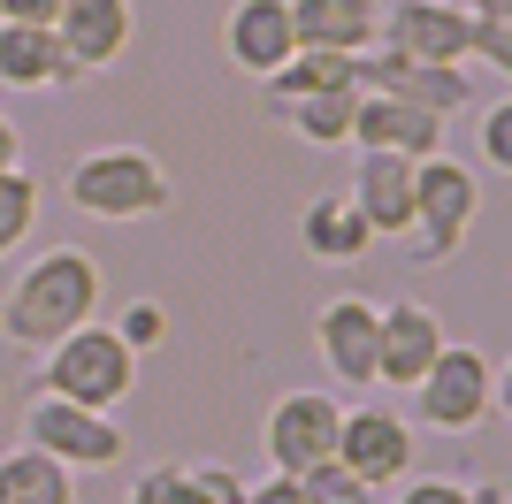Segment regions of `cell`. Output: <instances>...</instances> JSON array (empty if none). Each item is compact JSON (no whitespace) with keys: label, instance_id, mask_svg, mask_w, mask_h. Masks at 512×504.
<instances>
[{"label":"cell","instance_id":"1","mask_svg":"<svg viewBox=\"0 0 512 504\" xmlns=\"http://www.w3.org/2000/svg\"><path fill=\"white\" fill-rule=\"evenodd\" d=\"M85 321H100V260H92L85 245L39 252V260L8 283V298H0L8 352H46V344H62V336L85 329Z\"/></svg>","mask_w":512,"mask_h":504},{"label":"cell","instance_id":"2","mask_svg":"<svg viewBox=\"0 0 512 504\" xmlns=\"http://www.w3.org/2000/svg\"><path fill=\"white\" fill-rule=\"evenodd\" d=\"M62 191H69V207H77V214H92V222H115V230L169 214V199H176L169 168L153 161L146 146H92L85 161L62 176Z\"/></svg>","mask_w":512,"mask_h":504},{"label":"cell","instance_id":"3","mask_svg":"<svg viewBox=\"0 0 512 504\" xmlns=\"http://www.w3.org/2000/svg\"><path fill=\"white\" fill-rule=\"evenodd\" d=\"M39 359H46L39 390H54V398H69V405H92V413H123L130 390H138V352H130L107 321L69 329L62 344H46Z\"/></svg>","mask_w":512,"mask_h":504},{"label":"cell","instance_id":"4","mask_svg":"<svg viewBox=\"0 0 512 504\" xmlns=\"http://www.w3.org/2000/svg\"><path fill=\"white\" fill-rule=\"evenodd\" d=\"M474 214H482V176H474L467 161H421L413 168V260L421 268H444V260H459V245H467Z\"/></svg>","mask_w":512,"mask_h":504},{"label":"cell","instance_id":"5","mask_svg":"<svg viewBox=\"0 0 512 504\" xmlns=\"http://www.w3.org/2000/svg\"><path fill=\"white\" fill-rule=\"evenodd\" d=\"M413 405H421V428L436 436H467L497 413V359L482 344H444L436 367L413 382Z\"/></svg>","mask_w":512,"mask_h":504},{"label":"cell","instance_id":"6","mask_svg":"<svg viewBox=\"0 0 512 504\" xmlns=\"http://www.w3.org/2000/svg\"><path fill=\"white\" fill-rule=\"evenodd\" d=\"M23 443L31 451H46L54 466H69V474H100V466L123 459V420L115 413H92V405H69L54 398V390H39V398L23 405Z\"/></svg>","mask_w":512,"mask_h":504},{"label":"cell","instance_id":"7","mask_svg":"<svg viewBox=\"0 0 512 504\" xmlns=\"http://www.w3.org/2000/svg\"><path fill=\"white\" fill-rule=\"evenodd\" d=\"M352 84H360V92H383V100H406V107H428L436 123H451V115H467V107H474V77H467V69L406 62V54H390V46L352 54Z\"/></svg>","mask_w":512,"mask_h":504},{"label":"cell","instance_id":"8","mask_svg":"<svg viewBox=\"0 0 512 504\" xmlns=\"http://www.w3.org/2000/svg\"><path fill=\"white\" fill-rule=\"evenodd\" d=\"M337 428H344V405L329 390H291V398L268 405V428H260V451L276 474H306V466L337 459Z\"/></svg>","mask_w":512,"mask_h":504},{"label":"cell","instance_id":"9","mask_svg":"<svg viewBox=\"0 0 512 504\" xmlns=\"http://www.w3.org/2000/svg\"><path fill=\"white\" fill-rule=\"evenodd\" d=\"M467 31L474 16L459 0H383V16H375V46L406 54V62H444V69L467 62Z\"/></svg>","mask_w":512,"mask_h":504},{"label":"cell","instance_id":"10","mask_svg":"<svg viewBox=\"0 0 512 504\" xmlns=\"http://www.w3.org/2000/svg\"><path fill=\"white\" fill-rule=\"evenodd\" d=\"M337 466H352L375 497L398 489L413 474V420L390 413V405H352L344 428H337Z\"/></svg>","mask_w":512,"mask_h":504},{"label":"cell","instance_id":"11","mask_svg":"<svg viewBox=\"0 0 512 504\" xmlns=\"http://www.w3.org/2000/svg\"><path fill=\"white\" fill-rule=\"evenodd\" d=\"M444 314L436 306H421V298H390V306H375V382H390V390H413V382L436 367V352H444Z\"/></svg>","mask_w":512,"mask_h":504},{"label":"cell","instance_id":"12","mask_svg":"<svg viewBox=\"0 0 512 504\" xmlns=\"http://www.w3.org/2000/svg\"><path fill=\"white\" fill-rule=\"evenodd\" d=\"M54 39H62V54L77 62V77H100V69H115L130 54V39H138V8H130V0H62Z\"/></svg>","mask_w":512,"mask_h":504},{"label":"cell","instance_id":"13","mask_svg":"<svg viewBox=\"0 0 512 504\" xmlns=\"http://www.w3.org/2000/svg\"><path fill=\"white\" fill-rule=\"evenodd\" d=\"M222 54H230L237 77H276V69L299 54L291 0H230V16H222Z\"/></svg>","mask_w":512,"mask_h":504},{"label":"cell","instance_id":"14","mask_svg":"<svg viewBox=\"0 0 512 504\" xmlns=\"http://www.w3.org/2000/svg\"><path fill=\"white\" fill-rule=\"evenodd\" d=\"M352 153H398V161H436L444 153V123L428 107L383 100V92H360L352 107Z\"/></svg>","mask_w":512,"mask_h":504},{"label":"cell","instance_id":"15","mask_svg":"<svg viewBox=\"0 0 512 504\" xmlns=\"http://www.w3.org/2000/svg\"><path fill=\"white\" fill-rule=\"evenodd\" d=\"M314 352L344 390H367V382H375V306H367L360 291H337L314 314Z\"/></svg>","mask_w":512,"mask_h":504},{"label":"cell","instance_id":"16","mask_svg":"<svg viewBox=\"0 0 512 504\" xmlns=\"http://www.w3.org/2000/svg\"><path fill=\"white\" fill-rule=\"evenodd\" d=\"M413 168L421 161H398V153H352L344 199L360 207V222L375 237H406L413 230Z\"/></svg>","mask_w":512,"mask_h":504},{"label":"cell","instance_id":"17","mask_svg":"<svg viewBox=\"0 0 512 504\" xmlns=\"http://www.w3.org/2000/svg\"><path fill=\"white\" fill-rule=\"evenodd\" d=\"M0 84L8 92H69V84H85V77L62 54L54 23H0Z\"/></svg>","mask_w":512,"mask_h":504},{"label":"cell","instance_id":"18","mask_svg":"<svg viewBox=\"0 0 512 504\" xmlns=\"http://www.w3.org/2000/svg\"><path fill=\"white\" fill-rule=\"evenodd\" d=\"M299 252L321 260V268H352V260L375 252V230L360 222V207H352L344 191H321V199H306V214H299Z\"/></svg>","mask_w":512,"mask_h":504},{"label":"cell","instance_id":"19","mask_svg":"<svg viewBox=\"0 0 512 504\" xmlns=\"http://www.w3.org/2000/svg\"><path fill=\"white\" fill-rule=\"evenodd\" d=\"M383 0H291V31L314 54H367Z\"/></svg>","mask_w":512,"mask_h":504},{"label":"cell","instance_id":"20","mask_svg":"<svg viewBox=\"0 0 512 504\" xmlns=\"http://www.w3.org/2000/svg\"><path fill=\"white\" fill-rule=\"evenodd\" d=\"M0 504H77V474L16 443V451H0Z\"/></svg>","mask_w":512,"mask_h":504},{"label":"cell","instance_id":"21","mask_svg":"<svg viewBox=\"0 0 512 504\" xmlns=\"http://www.w3.org/2000/svg\"><path fill=\"white\" fill-rule=\"evenodd\" d=\"M352 107H360V92H306V100H291V107H268L299 146H314V153H329V146H352Z\"/></svg>","mask_w":512,"mask_h":504},{"label":"cell","instance_id":"22","mask_svg":"<svg viewBox=\"0 0 512 504\" xmlns=\"http://www.w3.org/2000/svg\"><path fill=\"white\" fill-rule=\"evenodd\" d=\"M306 92H360V84H352V54H314V46H299L276 77H260V100L268 107H291V100H306Z\"/></svg>","mask_w":512,"mask_h":504},{"label":"cell","instance_id":"23","mask_svg":"<svg viewBox=\"0 0 512 504\" xmlns=\"http://www.w3.org/2000/svg\"><path fill=\"white\" fill-rule=\"evenodd\" d=\"M31 230H39V184H31V168H0V260Z\"/></svg>","mask_w":512,"mask_h":504},{"label":"cell","instance_id":"24","mask_svg":"<svg viewBox=\"0 0 512 504\" xmlns=\"http://www.w3.org/2000/svg\"><path fill=\"white\" fill-rule=\"evenodd\" d=\"M130 504H207V489H199L192 466L161 459V466H146V474L130 482Z\"/></svg>","mask_w":512,"mask_h":504},{"label":"cell","instance_id":"25","mask_svg":"<svg viewBox=\"0 0 512 504\" xmlns=\"http://www.w3.org/2000/svg\"><path fill=\"white\" fill-rule=\"evenodd\" d=\"M299 497L306 504H375V489H367L352 466L321 459V466H306V474H299Z\"/></svg>","mask_w":512,"mask_h":504},{"label":"cell","instance_id":"26","mask_svg":"<svg viewBox=\"0 0 512 504\" xmlns=\"http://www.w3.org/2000/svg\"><path fill=\"white\" fill-rule=\"evenodd\" d=\"M107 329H115V336L130 344V352L146 359L153 344H169V306H161V298H130V306H123L115 321H107Z\"/></svg>","mask_w":512,"mask_h":504},{"label":"cell","instance_id":"27","mask_svg":"<svg viewBox=\"0 0 512 504\" xmlns=\"http://www.w3.org/2000/svg\"><path fill=\"white\" fill-rule=\"evenodd\" d=\"M467 62H482V69H497V77H505V69H512V16H474Z\"/></svg>","mask_w":512,"mask_h":504},{"label":"cell","instance_id":"28","mask_svg":"<svg viewBox=\"0 0 512 504\" xmlns=\"http://www.w3.org/2000/svg\"><path fill=\"white\" fill-rule=\"evenodd\" d=\"M390 504H467V482L459 474H406Z\"/></svg>","mask_w":512,"mask_h":504},{"label":"cell","instance_id":"29","mask_svg":"<svg viewBox=\"0 0 512 504\" xmlns=\"http://www.w3.org/2000/svg\"><path fill=\"white\" fill-rule=\"evenodd\" d=\"M482 161H490L497 176L512 168V100H490V107H482Z\"/></svg>","mask_w":512,"mask_h":504},{"label":"cell","instance_id":"30","mask_svg":"<svg viewBox=\"0 0 512 504\" xmlns=\"http://www.w3.org/2000/svg\"><path fill=\"white\" fill-rule=\"evenodd\" d=\"M192 474H199V489H207V504H245V474H230L222 459H199Z\"/></svg>","mask_w":512,"mask_h":504},{"label":"cell","instance_id":"31","mask_svg":"<svg viewBox=\"0 0 512 504\" xmlns=\"http://www.w3.org/2000/svg\"><path fill=\"white\" fill-rule=\"evenodd\" d=\"M245 504H306L299 474H268V482H245Z\"/></svg>","mask_w":512,"mask_h":504},{"label":"cell","instance_id":"32","mask_svg":"<svg viewBox=\"0 0 512 504\" xmlns=\"http://www.w3.org/2000/svg\"><path fill=\"white\" fill-rule=\"evenodd\" d=\"M62 0H0V23H54Z\"/></svg>","mask_w":512,"mask_h":504},{"label":"cell","instance_id":"33","mask_svg":"<svg viewBox=\"0 0 512 504\" xmlns=\"http://www.w3.org/2000/svg\"><path fill=\"white\" fill-rule=\"evenodd\" d=\"M0 168H23V130L0 115Z\"/></svg>","mask_w":512,"mask_h":504},{"label":"cell","instance_id":"34","mask_svg":"<svg viewBox=\"0 0 512 504\" xmlns=\"http://www.w3.org/2000/svg\"><path fill=\"white\" fill-rule=\"evenodd\" d=\"M467 504H512V489L490 474V482H467Z\"/></svg>","mask_w":512,"mask_h":504},{"label":"cell","instance_id":"35","mask_svg":"<svg viewBox=\"0 0 512 504\" xmlns=\"http://www.w3.org/2000/svg\"><path fill=\"white\" fill-rule=\"evenodd\" d=\"M467 16H512V0H459Z\"/></svg>","mask_w":512,"mask_h":504}]
</instances>
